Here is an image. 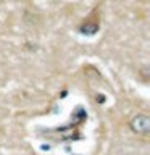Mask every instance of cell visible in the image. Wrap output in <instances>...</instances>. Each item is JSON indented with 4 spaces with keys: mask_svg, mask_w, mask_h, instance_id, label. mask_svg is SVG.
Segmentation results:
<instances>
[{
    "mask_svg": "<svg viewBox=\"0 0 150 155\" xmlns=\"http://www.w3.org/2000/svg\"><path fill=\"white\" fill-rule=\"evenodd\" d=\"M131 128H132L134 133H139V134H147L148 129H150V120L145 113H140V115H135L132 120H131Z\"/></svg>",
    "mask_w": 150,
    "mask_h": 155,
    "instance_id": "6da1fadb",
    "label": "cell"
}]
</instances>
